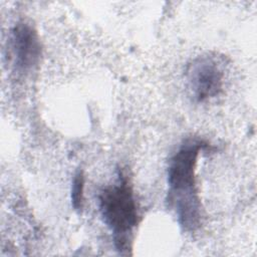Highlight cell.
I'll list each match as a JSON object with an SVG mask.
<instances>
[{"label": "cell", "instance_id": "cell-3", "mask_svg": "<svg viewBox=\"0 0 257 257\" xmlns=\"http://www.w3.org/2000/svg\"><path fill=\"white\" fill-rule=\"evenodd\" d=\"M224 66L217 56L203 55L187 67L189 88L198 101H204L220 93L225 77Z\"/></svg>", "mask_w": 257, "mask_h": 257}, {"label": "cell", "instance_id": "cell-5", "mask_svg": "<svg viewBox=\"0 0 257 257\" xmlns=\"http://www.w3.org/2000/svg\"><path fill=\"white\" fill-rule=\"evenodd\" d=\"M83 189L84 176L82 171L75 173L71 186V204L75 211L80 212L83 207Z\"/></svg>", "mask_w": 257, "mask_h": 257}, {"label": "cell", "instance_id": "cell-1", "mask_svg": "<svg viewBox=\"0 0 257 257\" xmlns=\"http://www.w3.org/2000/svg\"><path fill=\"white\" fill-rule=\"evenodd\" d=\"M207 146L203 140L187 139L169 160L167 202L175 210L182 227H194L201 222L202 208L195 171L199 154Z\"/></svg>", "mask_w": 257, "mask_h": 257}, {"label": "cell", "instance_id": "cell-2", "mask_svg": "<svg viewBox=\"0 0 257 257\" xmlns=\"http://www.w3.org/2000/svg\"><path fill=\"white\" fill-rule=\"evenodd\" d=\"M98 207L103 223L112 232L115 248L119 252L128 250L131 236L139 224V212L133 188L122 173L115 184L100 191Z\"/></svg>", "mask_w": 257, "mask_h": 257}, {"label": "cell", "instance_id": "cell-4", "mask_svg": "<svg viewBox=\"0 0 257 257\" xmlns=\"http://www.w3.org/2000/svg\"><path fill=\"white\" fill-rule=\"evenodd\" d=\"M11 46L18 70L25 71L37 64L41 54L40 41L30 24L19 22L14 26L11 32Z\"/></svg>", "mask_w": 257, "mask_h": 257}]
</instances>
